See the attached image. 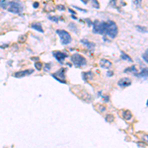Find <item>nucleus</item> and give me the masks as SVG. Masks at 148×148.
Wrapping results in <instances>:
<instances>
[{"instance_id": "obj_35", "label": "nucleus", "mask_w": 148, "mask_h": 148, "mask_svg": "<svg viewBox=\"0 0 148 148\" xmlns=\"http://www.w3.org/2000/svg\"><path fill=\"white\" fill-rule=\"evenodd\" d=\"M86 22L88 23V25H92V22H91L89 19H86Z\"/></svg>"}, {"instance_id": "obj_36", "label": "nucleus", "mask_w": 148, "mask_h": 148, "mask_svg": "<svg viewBox=\"0 0 148 148\" xmlns=\"http://www.w3.org/2000/svg\"><path fill=\"white\" fill-rule=\"evenodd\" d=\"M105 111V107H100V112L102 113V112H104Z\"/></svg>"}, {"instance_id": "obj_33", "label": "nucleus", "mask_w": 148, "mask_h": 148, "mask_svg": "<svg viewBox=\"0 0 148 148\" xmlns=\"http://www.w3.org/2000/svg\"><path fill=\"white\" fill-rule=\"evenodd\" d=\"M103 98H104V100H105L106 102H109V96H104Z\"/></svg>"}, {"instance_id": "obj_37", "label": "nucleus", "mask_w": 148, "mask_h": 148, "mask_svg": "<svg viewBox=\"0 0 148 148\" xmlns=\"http://www.w3.org/2000/svg\"><path fill=\"white\" fill-rule=\"evenodd\" d=\"M84 4H88V2H89V0H81Z\"/></svg>"}, {"instance_id": "obj_17", "label": "nucleus", "mask_w": 148, "mask_h": 148, "mask_svg": "<svg viewBox=\"0 0 148 148\" xmlns=\"http://www.w3.org/2000/svg\"><path fill=\"white\" fill-rule=\"evenodd\" d=\"M8 3H9V1H7V0H0V7L2 9H7Z\"/></svg>"}, {"instance_id": "obj_7", "label": "nucleus", "mask_w": 148, "mask_h": 148, "mask_svg": "<svg viewBox=\"0 0 148 148\" xmlns=\"http://www.w3.org/2000/svg\"><path fill=\"white\" fill-rule=\"evenodd\" d=\"M34 72V69H27V70H23V71H19L14 73V77H18V78H21V77H24V76H27V75H30Z\"/></svg>"}, {"instance_id": "obj_34", "label": "nucleus", "mask_w": 148, "mask_h": 148, "mask_svg": "<svg viewBox=\"0 0 148 148\" xmlns=\"http://www.w3.org/2000/svg\"><path fill=\"white\" fill-rule=\"evenodd\" d=\"M68 11H69V12H70V13H72V14H74V15H75V14H76V12H75V11H73V10H72V9H69V10H68Z\"/></svg>"}, {"instance_id": "obj_3", "label": "nucleus", "mask_w": 148, "mask_h": 148, "mask_svg": "<svg viewBox=\"0 0 148 148\" xmlns=\"http://www.w3.org/2000/svg\"><path fill=\"white\" fill-rule=\"evenodd\" d=\"M70 59H71L72 63L76 66V67H83V66H85L87 64L86 58H85L83 55L79 54V53H74V54H72Z\"/></svg>"}, {"instance_id": "obj_11", "label": "nucleus", "mask_w": 148, "mask_h": 148, "mask_svg": "<svg viewBox=\"0 0 148 148\" xmlns=\"http://www.w3.org/2000/svg\"><path fill=\"white\" fill-rule=\"evenodd\" d=\"M93 77H94V74H93V72H91V71H87V72L82 73V78L84 81L91 80V79H93Z\"/></svg>"}, {"instance_id": "obj_16", "label": "nucleus", "mask_w": 148, "mask_h": 148, "mask_svg": "<svg viewBox=\"0 0 148 148\" xmlns=\"http://www.w3.org/2000/svg\"><path fill=\"white\" fill-rule=\"evenodd\" d=\"M122 115H123V117H124V119H126V120H128V119H130L131 118V113L129 112V111H124L123 112V114H122Z\"/></svg>"}, {"instance_id": "obj_19", "label": "nucleus", "mask_w": 148, "mask_h": 148, "mask_svg": "<svg viewBox=\"0 0 148 148\" xmlns=\"http://www.w3.org/2000/svg\"><path fill=\"white\" fill-rule=\"evenodd\" d=\"M124 72H133L134 75H135V74L137 73V70H136V67H135V66H131V67H129V68L124 69Z\"/></svg>"}, {"instance_id": "obj_9", "label": "nucleus", "mask_w": 148, "mask_h": 148, "mask_svg": "<svg viewBox=\"0 0 148 148\" xmlns=\"http://www.w3.org/2000/svg\"><path fill=\"white\" fill-rule=\"evenodd\" d=\"M129 85H131V80L129 79V78H121L119 81H118V86H120V87H122V88H124V87H127V86H129Z\"/></svg>"}, {"instance_id": "obj_31", "label": "nucleus", "mask_w": 148, "mask_h": 148, "mask_svg": "<svg viewBox=\"0 0 148 148\" xmlns=\"http://www.w3.org/2000/svg\"><path fill=\"white\" fill-rule=\"evenodd\" d=\"M33 7L34 8H38V7H39V3H38V2H35L33 4Z\"/></svg>"}, {"instance_id": "obj_12", "label": "nucleus", "mask_w": 148, "mask_h": 148, "mask_svg": "<svg viewBox=\"0 0 148 148\" xmlns=\"http://www.w3.org/2000/svg\"><path fill=\"white\" fill-rule=\"evenodd\" d=\"M31 28H33L34 30H37V31L40 32V33H44V29H43L42 24H41L40 22H38V23H33V24L31 25Z\"/></svg>"}, {"instance_id": "obj_26", "label": "nucleus", "mask_w": 148, "mask_h": 148, "mask_svg": "<svg viewBox=\"0 0 148 148\" xmlns=\"http://www.w3.org/2000/svg\"><path fill=\"white\" fill-rule=\"evenodd\" d=\"M26 39H27V36L24 35V36H22V37L19 38V42H20V43H24V41H25Z\"/></svg>"}, {"instance_id": "obj_23", "label": "nucleus", "mask_w": 148, "mask_h": 148, "mask_svg": "<svg viewBox=\"0 0 148 148\" xmlns=\"http://www.w3.org/2000/svg\"><path fill=\"white\" fill-rule=\"evenodd\" d=\"M106 120L109 121V122H111V121L114 120V116H113L112 115H106Z\"/></svg>"}, {"instance_id": "obj_15", "label": "nucleus", "mask_w": 148, "mask_h": 148, "mask_svg": "<svg viewBox=\"0 0 148 148\" xmlns=\"http://www.w3.org/2000/svg\"><path fill=\"white\" fill-rule=\"evenodd\" d=\"M135 76H138V77H144V78L146 79V78H147V68H146V67L143 68V69L141 70V72H140V73H136Z\"/></svg>"}, {"instance_id": "obj_30", "label": "nucleus", "mask_w": 148, "mask_h": 148, "mask_svg": "<svg viewBox=\"0 0 148 148\" xmlns=\"http://www.w3.org/2000/svg\"><path fill=\"white\" fill-rule=\"evenodd\" d=\"M107 74H108V76H109V77H111V76H113V75H114V71H108V73H107Z\"/></svg>"}, {"instance_id": "obj_4", "label": "nucleus", "mask_w": 148, "mask_h": 148, "mask_svg": "<svg viewBox=\"0 0 148 148\" xmlns=\"http://www.w3.org/2000/svg\"><path fill=\"white\" fill-rule=\"evenodd\" d=\"M56 34L59 36L60 42H61L62 45L65 46V45H68V44L71 43L72 38H71L70 34L68 33V32H66L65 30H56Z\"/></svg>"}, {"instance_id": "obj_27", "label": "nucleus", "mask_w": 148, "mask_h": 148, "mask_svg": "<svg viewBox=\"0 0 148 148\" xmlns=\"http://www.w3.org/2000/svg\"><path fill=\"white\" fill-rule=\"evenodd\" d=\"M56 8H57L58 10H60V11H64V10H65V6H63V5H57Z\"/></svg>"}, {"instance_id": "obj_29", "label": "nucleus", "mask_w": 148, "mask_h": 148, "mask_svg": "<svg viewBox=\"0 0 148 148\" xmlns=\"http://www.w3.org/2000/svg\"><path fill=\"white\" fill-rule=\"evenodd\" d=\"M141 2H142V0H135V5L136 6H140Z\"/></svg>"}, {"instance_id": "obj_20", "label": "nucleus", "mask_w": 148, "mask_h": 148, "mask_svg": "<svg viewBox=\"0 0 148 148\" xmlns=\"http://www.w3.org/2000/svg\"><path fill=\"white\" fill-rule=\"evenodd\" d=\"M147 57H148V51H147V50H145V51H144V53L142 54V58H143V60H144L146 63L148 62V58H147Z\"/></svg>"}, {"instance_id": "obj_28", "label": "nucleus", "mask_w": 148, "mask_h": 148, "mask_svg": "<svg viewBox=\"0 0 148 148\" xmlns=\"http://www.w3.org/2000/svg\"><path fill=\"white\" fill-rule=\"evenodd\" d=\"M50 65H51V63H47V64H46V67H45L44 69H45L46 71H49V69H50Z\"/></svg>"}, {"instance_id": "obj_22", "label": "nucleus", "mask_w": 148, "mask_h": 148, "mask_svg": "<svg viewBox=\"0 0 148 148\" xmlns=\"http://www.w3.org/2000/svg\"><path fill=\"white\" fill-rule=\"evenodd\" d=\"M49 19L50 21H52V22H55V23H57L59 21L58 17H55V16H49Z\"/></svg>"}, {"instance_id": "obj_10", "label": "nucleus", "mask_w": 148, "mask_h": 148, "mask_svg": "<svg viewBox=\"0 0 148 148\" xmlns=\"http://www.w3.org/2000/svg\"><path fill=\"white\" fill-rule=\"evenodd\" d=\"M100 66L103 67V68H110L112 66V62L106 58H102L100 60Z\"/></svg>"}, {"instance_id": "obj_25", "label": "nucleus", "mask_w": 148, "mask_h": 148, "mask_svg": "<svg viewBox=\"0 0 148 148\" xmlns=\"http://www.w3.org/2000/svg\"><path fill=\"white\" fill-rule=\"evenodd\" d=\"M69 28H70L71 30H74V32H77V30H76V25L70 23V24H69Z\"/></svg>"}, {"instance_id": "obj_32", "label": "nucleus", "mask_w": 148, "mask_h": 148, "mask_svg": "<svg viewBox=\"0 0 148 148\" xmlns=\"http://www.w3.org/2000/svg\"><path fill=\"white\" fill-rule=\"evenodd\" d=\"M7 47H8V45H0V49H5Z\"/></svg>"}, {"instance_id": "obj_38", "label": "nucleus", "mask_w": 148, "mask_h": 148, "mask_svg": "<svg viewBox=\"0 0 148 148\" xmlns=\"http://www.w3.org/2000/svg\"><path fill=\"white\" fill-rule=\"evenodd\" d=\"M32 60H36V61H38V60H39V57H32Z\"/></svg>"}, {"instance_id": "obj_14", "label": "nucleus", "mask_w": 148, "mask_h": 148, "mask_svg": "<svg viewBox=\"0 0 148 148\" xmlns=\"http://www.w3.org/2000/svg\"><path fill=\"white\" fill-rule=\"evenodd\" d=\"M120 57L123 59V60H127V61H129V62H132V59L130 58V56L129 55H127L124 51H122V50H120Z\"/></svg>"}, {"instance_id": "obj_13", "label": "nucleus", "mask_w": 148, "mask_h": 148, "mask_svg": "<svg viewBox=\"0 0 148 148\" xmlns=\"http://www.w3.org/2000/svg\"><path fill=\"white\" fill-rule=\"evenodd\" d=\"M54 8H55V7H54V5L52 4V2H49V3L47 2V3H46L45 9H46L48 12H51V11H53V10H54Z\"/></svg>"}, {"instance_id": "obj_8", "label": "nucleus", "mask_w": 148, "mask_h": 148, "mask_svg": "<svg viewBox=\"0 0 148 148\" xmlns=\"http://www.w3.org/2000/svg\"><path fill=\"white\" fill-rule=\"evenodd\" d=\"M80 43L82 44L83 46H85L87 49H94L95 47H96L95 43L90 42V41H88V40H86V39H82V40L80 41Z\"/></svg>"}, {"instance_id": "obj_21", "label": "nucleus", "mask_w": 148, "mask_h": 148, "mask_svg": "<svg viewBox=\"0 0 148 148\" xmlns=\"http://www.w3.org/2000/svg\"><path fill=\"white\" fill-rule=\"evenodd\" d=\"M35 66H36V68H37L38 70H41V69L43 68V64H42V62H40V61H37V62L35 63Z\"/></svg>"}, {"instance_id": "obj_6", "label": "nucleus", "mask_w": 148, "mask_h": 148, "mask_svg": "<svg viewBox=\"0 0 148 148\" xmlns=\"http://www.w3.org/2000/svg\"><path fill=\"white\" fill-rule=\"evenodd\" d=\"M52 54H53L54 58H55L59 63H61V64L63 63V60L68 56V54H67L66 52H62V51H53Z\"/></svg>"}, {"instance_id": "obj_2", "label": "nucleus", "mask_w": 148, "mask_h": 148, "mask_svg": "<svg viewBox=\"0 0 148 148\" xmlns=\"http://www.w3.org/2000/svg\"><path fill=\"white\" fill-rule=\"evenodd\" d=\"M24 8L25 6L20 0H12V1H9L7 10L14 14H21L24 11Z\"/></svg>"}, {"instance_id": "obj_24", "label": "nucleus", "mask_w": 148, "mask_h": 148, "mask_svg": "<svg viewBox=\"0 0 148 148\" xmlns=\"http://www.w3.org/2000/svg\"><path fill=\"white\" fill-rule=\"evenodd\" d=\"M93 7H94V8H97V9H99V8H100V5H99L98 1H96V0H93Z\"/></svg>"}, {"instance_id": "obj_5", "label": "nucleus", "mask_w": 148, "mask_h": 148, "mask_svg": "<svg viewBox=\"0 0 148 148\" xmlns=\"http://www.w3.org/2000/svg\"><path fill=\"white\" fill-rule=\"evenodd\" d=\"M51 76L53 78H55L57 81H59L60 83H63L65 84L66 80H65V69L64 68H60L59 70H57L56 72L52 73Z\"/></svg>"}, {"instance_id": "obj_18", "label": "nucleus", "mask_w": 148, "mask_h": 148, "mask_svg": "<svg viewBox=\"0 0 148 148\" xmlns=\"http://www.w3.org/2000/svg\"><path fill=\"white\" fill-rule=\"evenodd\" d=\"M135 28H136V30H137L138 32H140V33H147V29H146L145 27H142V26L137 25Z\"/></svg>"}, {"instance_id": "obj_1", "label": "nucleus", "mask_w": 148, "mask_h": 148, "mask_svg": "<svg viewBox=\"0 0 148 148\" xmlns=\"http://www.w3.org/2000/svg\"><path fill=\"white\" fill-rule=\"evenodd\" d=\"M118 33V29L117 26L114 21H106L105 22V28H104V35L110 37L111 39H115V37L117 36Z\"/></svg>"}]
</instances>
